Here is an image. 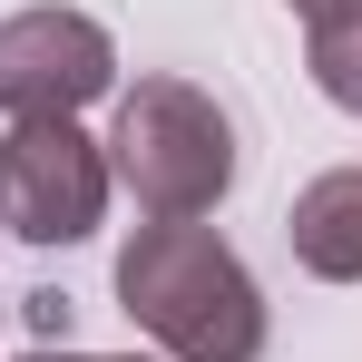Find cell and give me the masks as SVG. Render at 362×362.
Returning a JSON list of instances; mask_svg holds the SVG:
<instances>
[{
    "label": "cell",
    "instance_id": "cell-6",
    "mask_svg": "<svg viewBox=\"0 0 362 362\" xmlns=\"http://www.w3.org/2000/svg\"><path fill=\"white\" fill-rule=\"evenodd\" d=\"M303 59H313V88L333 108L362 118V20H333V30H303Z\"/></svg>",
    "mask_w": 362,
    "mask_h": 362
},
{
    "label": "cell",
    "instance_id": "cell-9",
    "mask_svg": "<svg viewBox=\"0 0 362 362\" xmlns=\"http://www.w3.org/2000/svg\"><path fill=\"white\" fill-rule=\"evenodd\" d=\"M30 362H88V353H69V343H59V353H30Z\"/></svg>",
    "mask_w": 362,
    "mask_h": 362
},
{
    "label": "cell",
    "instance_id": "cell-1",
    "mask_svg": "<svg viewBox=\"0 0 362 362\" xmlns=\"http://www.w3.org/2000/svg\"><path fill=\"white\" fill-rule=\"evenodd\" d=\"M118 303L167 362H255L264 353V294L235 245L206 226H137L118 245Z\"/></svg>",
    "mask_w": 362,
    "mask_h": 362
},
{
    "label": "cell",
    "instance_id": "cell-8",
    "mask_svg": "<svg viewBox=\"0 0 362 362\" xmlns=\"http://www.w3.org/2000/svg\"><path fill=\"white\" fill-rule=\"evenodd\" d=\"M30 323H40L49 343H69V294H30Z\"/></svg>",
    "mask_w": 362,
    "mask_h": 362
},
{
    "label": "cell",
    "instance_id": "cell-10",
    "mask_svg": "<svg viewBox=\"0 0 362 362\" xmlns=\"http://www.w3.org/2000/svg\"><path fill=\"white\" fill-rule=\"evenodd\" d=\"M118 362H147V353H118Z\"/></svg>",
    "mask_w": 362,
    "mask_h": 362
},
{
    "label": "cell",
    "instance_id": "cell-3",
    "mask_svg": "<svg viewBox=\"0 0 362 362\" xmlns=\"http://www.w3.org/2000/svg\"><path fill=\"white\" fill-rule=\"evenodd\" d=\"M108 216V147L78 118H20L0 137V226L20 245H78Z\"/></svg>",
    "mask_w": 362,
    "mask_h": 362
},
{
    "label": "cell",
    "instance_id": "cell-2",
    "mask_svg": "<svg viewBox=\"0 0 362 362\" xmlns=\"http://www.w3.org/2000/svg\"><path fill=\"white\" fill-rule=\"evenodd\" d=\"M108 177L157 226H196L235 186V127L196 78H137L118 98V127H108Z\"/></svg>",
    "mask_w": 362,
    "mask_h": 362
},
{
    "label": "cell",
    "instance_id": "cell-7",
    "mask_svg": "<svg viewBox=\"0 0 362 362\" xmlns=\"http://www.w3.org/2000/svg\"><path fill=\"white\" fill-rule=\"evenodd\" d=\"M303 30H333V20H362V0H294Z\"/></svg>",
    "mask_w": 362,
    "mask_h": 362
},
{
    "label": "cell",
    "instance_id": "cell-4",
    "mask_svg": "<svg viewBox=\"0 0 362 362\" xmlns=\"http://www.w3.org/2000/svg\"><path fill=\"white\" fill-rule=\"evenodd\" d=\"M118 49L88 10H20L0 20V108L10 118H78L88 98H108Z\"/></svg>",
    "mask_w": 362,
    "mask_h": 362
},
{
    "label": "cell",
    "instance_id": "cell-5",
    "mask_svg": "<svg viewBox=\"0 0 362 362\" xmlns=\"http://www.w3.org/2000/svg\"><path fill=\"white\" fill-rule=\"evenodd\" d=\"M284 235H294V264H303V274H323V284H362V167L313 177V186L294 196V216H284Z\"/></svg>",
    "mask_w": 362,
    "mask_h": 362
}]
</instances>
